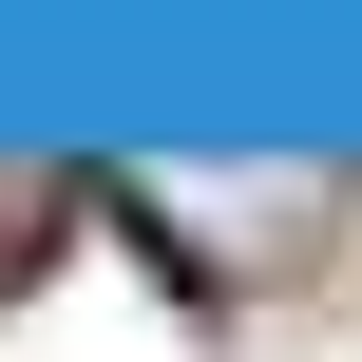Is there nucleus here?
Listing matches in <instances>:
<instances>
[{"label":"nucleus","instance_id":"f257e3e1","mask_svg":"<svg viewBox=\"0 0 362 362\" xmlns=\"http://www.w3.org/2000/svg\"><path fill=\"white\" fill-rule=\"evenodd\" d=\"M286 229H325V191H153V248H286Z\"/></svg>","mask_w":362,"mask_h":362}]
</instances>
